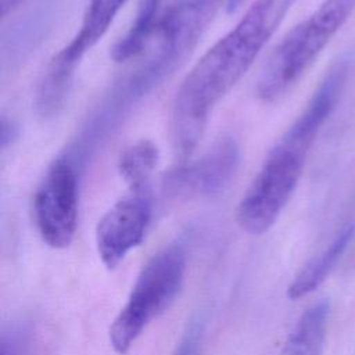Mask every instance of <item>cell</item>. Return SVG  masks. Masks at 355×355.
<instances>
[{
  "mask_svg": "<svg viewBox=\"0 0 355 355\" xmlns=\"http://www.w3.org/2000/svg\"><path fill=\"white\" fill-rule=\"evenodd\" d=\"M223 0H176L161 15L148 43L101 93L58 158L80 176L129 118L189 58Z\"/></svg>",
  "mask_w": 355,
  "mask_h": 355,
  "instance_id": "obj_1",
  "label": "cell"
},
{
  "mask_svg": "<svg viewBox=\"0 0 355 355\" xmlns=\"http://www.w3.org/2000/svg\"><path fill=\"white\" fill-rule=\"evenodd\" d=\"M126 0H89L79 29L49 61L35 93V110L50 119L64 108L75 71L83 57L104 37Z\"/></svg>",
  "mask_w": 355,
  "mask_h": 355,
  "instance_id": "obj_6",
  "label": "cell"
},
{
  "mask_svg": "<svg viewBox=\"0 0 355 355\" xmlns=\"http://www.w3.org/2000/svg\"><path fill=\"white\" fill-rule=\"evenodd\" d=\"M153 214L150 187L129 190L101 216L96 247L107 269H114L144 239Z\"/></svg>",
  "mask_w": 355,
  "mask_h": 355,
  "instance_id": "obj_9",
  "label": "cell"
},
{
  "mask_svg": "<svg viewBox=\"0 0 355 355\" xmlns=\"http://www.w3.org/2000/svg\"><path fill=\"white\" fill-rule=\"evenodd\" d=\"M355 234V222L344 226L333 241L315 258H312L293 279L287 287V297L300 300L315 291L336 268Z\"/></svg>",
  "mask_w": 355,
  "mask_h": 355,
  "instance_id": "obj_10",
  "label": "cell"
},
{
  "mask_svg": "<svg viewBox=\"0 0 355 355\" xmlns=\"http://www.w3.org/2000/svg\"><path fill=\"white\" fill-rule=\"evenodd\" d=\"M158 159V147L150 139H140L121 153L118 158V172L129 190L150 187V180Z\"/></svg>",
  "mask_w": 355,
  "mask_h": 355,
  "instance_id": "obj_13",
  "label": "cell"
},
{
  "mask_svg": "<svg viewBox=\"0 0 355 355\" xmlns=\"http://www.w3.org/2000/svg\"><path fill=\"white\" fill-rule=\"evenodd\" d=\"M351 64L349 55H341L329 68L305 108L269 150L237 207V223L247 233H266L290 201L308 154L345 87Z\"/></svg>",
  "mask_w": 355,
  "mask_h": 355,
  "instance_id": "obj_3",
  "label": "cell"
},
{
  "mask_svg": "<svg viewBox=\"0 0 355 355\" xmlns=\"http://www.w3.org/2000/svg\"><path fill=\"white\" fill-rule=\"evenodd\" d=\"M245 0H226L227 12H234Z\"/></svg>",
  "mask_w": 355,
  "mask_h": 355,
  "instance_id": "obj_16",
  "label": "cell"
},
{
  "mask_svg": "<svg viewBox=\"0 0 355 355\" xmlns=\"http://www.w3.org/2000/svg\"><path fill=\"white\" fill-rule=\"evenodd\" d=\"M329 301L311 305L290 331L280 355H322L329 320Z\"/></svg>",
  "mask_w": 355,
  "mask_h": 355,
  "instance_id": "obj_11",
  "label": "cell"
},
{
  "mask_svg": "<svg viewBox=\"0 0 355 355\" xmlns=\"http://www.w3.org/2000/svg\"><path fill=\"white\" fill-rule=\"evenodd\" d=\"M241 153L233 137H220L200 158L178 164L162 180L166 194L179 198L209 197L225 191L237 175Z\"/></svg>",
  "mask_w": 355,
  "mask_h": 355,
  "instance_id": "obj_8",
  "label": "cell"
},
{
  "mask_svg": "<svg viewBox=\"0 0 355 355\" xmlns=\"http://www.w3.org/2000/svg\"><path fill=\"white\" fill-rule=\"evenodd\" d=\"M355 11V0H324L279 42L262 68L258 96L273 103L284 96L319 57Z\"/></svg>",
  "mask_w": 355,
  "mask_h": 355,
  "instance_id": "obj_4",
  "label": "cell"
},
{
  "mask_svg": "<svg viewBox=\"0 0 355 355\" xmlns=\"http://www.w3.org/2000/svg\"><path fill=\"white\" fill-rule=\"evenodd\" d=\"M184 272L186 250L180 243L166 245L148 259L110 327L115 352H128L147 324L171 305L183 284Z\"/></svg>",
  "mask_w": 355,
  "mask_h": 355,
  "instance_id": "obj_5",
  "label": "cell"
},
{
  "mask_svg": "<svg viewBox=\"0 0 355 355\" xmlns=\"http://www.w3.org/2000/svg\"><path fill=\"white\" fill-rule=\"evenodd\" d=\"M201 330L197 323H191L184 331L173 355H196L200 347Z\"/></svg>",
  "mask_w": 355,
  "mask_h": 355,
  "instance_id": "obj_14",
  "label": "cell"
},
{
  "mask_svg": "<svg viewBox=\"0 0 355 355\" xmlns=\"http://www.w3.org/2000/svg\"><path fill=\"white\" fill-rule=\"evenodd\" d=\"M162 0H140L135 21L111 49V58L115 62H126L141 53L155 31L159 18Z\"/></svg>",
  "mask_w": 355,
  "mask_h": 355,
  "instance_id": "obj_12",
  "label": "cell"
},
{
  "mask_svg": "<svg viewBox=\"0 0 355 355\" xmlns=\"http://www.w3.org/2000/svg\"><path fill=\"white\" fill-rule=\"evenodd\" d=\"M17 137V128L15 125L6 119V116L1 118V132H0V140H1V147L6 148L14 139Z\"/></svg>",
  "mask_w": 355,
  "mask_h": 355,
  "instance_id": "obj_15",
  "label": "cell"
},
{
  "mask_svg": "<svg viewBox=\"0 0 355 355\" xmlns=\"http://www.w3.org/2000/svg\"><path fill=\"white\" fill-rule=\"evenodd\" d=\"M80 179L71 164L57 157L36 189L35 223L42 240L51 248H67L75 237Z\"/></svg>",
  "mask_w": 355,
  "mask_h": 355,
  "instance_id": "obj_7",
  "label": "cell"
},
{
  "mask_svg": "<svg viewBox=\"0 0 355 355\" xmlns=\"http://www.w3.org/2000/svg\"><path fill=\"white\" fill-rule=\"evenodd\" d=\"M297 0H255L183 78L171 107L169 130L179 164L191 158L214 108L240 82Z\"/></svg>",
  "mask_w": 355,
  "mask_h": 355,
  "instance_id": "obj_2",
  "label": "cell"
}]
</instances>
